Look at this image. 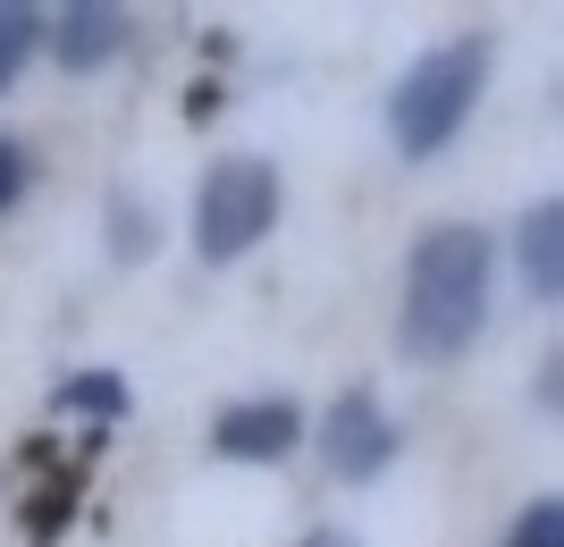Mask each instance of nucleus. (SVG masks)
<instances>
[{
	"label": "nucleus",
	"mask_w": 564,
	"mask_h": 547,
	"mask_svg": "<svg viewBox=\"0 0 564 547\" xmlns=\"http://www.w3.org/2000/svg\"><path fill=\"white\" fill-rule=\"evenodd\" d=\"M514 547H564V505L556 497H540L531 514L514 523Z\"/></svg>",
	"instance_id": "9"
},
{
	"label": "nucleus",
	"mask_w": 564,
	"mask_h": 547,
	"mask_svg": "<svg viewBox=\"0 0 564 547\" xmlns=\"http://www.w3.org/2000/svg\"><path fill=\"white\" fill-rule=\"evenodd\" d=\"M51 43H59V68H101V59H110L118 43H127V9H59V34H51Z\"/></svg>",
	"instance_id": "6"
},
{
	"label": "nucleus",
	"mask_w": 564,
	"mask_h": 547,
	"mask_svg": "<svg viewBox=\"0 0 564 547\" xmlns=\"http://www.w3.org/2000/svg\"><path fill=\"white\" fill-rule=\"evenodd\" d=\"M295 438H304V413L279 405V396H270V405L219 413V455H245V463H253V455H286Z\"/></svg>",
	"instance_id": "5"
},
{
	"label": "nucleus",
	"mask_w": 564,
	"mask_h": 547,
	"mask_svg": "<svg viewBox=\"0 0 564 547\" xmlns=\"http://www.w3.org/2000/svg\"><path fill=\"white\" fill-rule=\"evenodd\" d=\"M321 447H329V472L371 480L379 463L397 455V422H388V413H379L371 396L354 387V396H337V405H329V438H321Z\"/></svg>",
	"instance_id": "4"
},
{
	"label": "nucleus",
	"mask_w": 564,
	"mask_h": 547,
	"mask_svg": "<svg viewBox=\"0 0 564 547\" xmlns=\"http://www.w3.org/2000/svg\"><path fill=\"white\" fill-rule=\"evenodd\" d=\"M270 219H279V177L261 161H219L203 203H194V244H203L212 262H236L245 244L270 237Z\"/></svg>",
	"instance_id": "3"
},
{
	"label": "nucleus",
	"mask_w": 564,
	"mask_h": 547,
	"mask_svg": "<svg viewBox=\"0 0 564 547\" xmlns=\"http://www.w3.org/2000/svg\"><path fill=\"white\" fill-rule=\"evenodd\" d=\"M522 270H531V295H556L564 286V211L556 203H540L522 219Z\"/></svg>",
	"instance_id": "7"
},
{
	"label": "nucleus",
	"mask_w": 564,
	"mask_h": 547,
	"mask_svg": "<svg viewBox=\"0 0 564 547\" xmlns=\"http://www.w3.org/2000/svg\"><path fill=\"white\" fill-rule=\"evenodd\" d=\"M312 547H354V539H337V530H329V539H312Z\"/></svg>",
	"instance_id": "12"
},
{
	"label": "nucleus",
	"mask_w": 564,
	"mask_h": 547,
	"mask_svg": "<svg viewBox=\"0 0 564 547\" xmlns=\"http://www.w3.org/2000/svg\"><path fill=\"white\" fill-rule=\"evenodd\" d=\"M34 34H43V9H18V0H0V85L18 76V59L34 51Z\"/></svg>",
	"instance_id": "8"
},
{
	"label": "nucleus",
	"mask_w": 564,
	"mask_h": 547,
	"mask_svg": "<svg viewBox=\"0 0 564 547\" xmlns=\"http://www.w3.org/2000/svg\"><path fill=\"white\" fill-rule=\"evenodd\" d=\"M59 405H76V413H127V387H118V380H68V387H59Z\"/></svg>",
	"instance_id": "10"
},
{
	"label": "nucleus",
	"mask_w": 564,
	"mask_h": 547,
	"mask_svg": "<svg viewBox=\"0 0 564 547\" xmlns=\"http://www.w3.org/2000/svg\"><path fill=\"white\" fill-rule=\"evenodd\" d=\"M480 76H489V43H447V51H430V59H413V76L397 85V110H388V119H397V143L413 161L438 152V143L471 119Z\"/></svg>",
	"instance_id": "2"
},
{
	"label": "nucleus",
	"mask_w": 564,
	"mask_h": 547,
	"mask_svg": "<svg viewBox=\"0 0 564 547\" xmlns=\"http://www.w3.org/2000/svg\"><path fill=\"white\" fill-rule=\"evenodd\" d=\"M489 320V237L480 228H438L413 244L404 270V346L422 362L464 354Z\"/></svg>",
	"instance_id": "1"
},
{
	"label": "nucleus",
	"mask_w": 564,
	"mask_h": 547,
	"mask_svg": "<svg viewBox=\"0 0 564 547\" xmlns=\"http://www.w3.org/2000/svg\"><path fill=\"white\" fill-rule=\"evenodd\" d=\"M18 186H25V152H18V143H0V211L18 203Z\"/></svg>",
	"instance_id": "11"
}]
</instances>
